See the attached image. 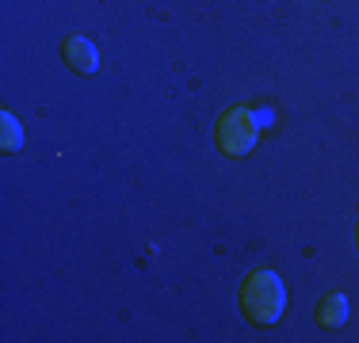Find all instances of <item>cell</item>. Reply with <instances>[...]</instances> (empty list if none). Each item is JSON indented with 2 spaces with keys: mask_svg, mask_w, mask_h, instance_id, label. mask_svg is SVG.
I'll list each match as a JSON object with an SVG mask.
<instances>
[{
  "mask_svg": "<svg viewBox=\"0 0 359 343\" xmlns=\"http://www.w3.org/2000/svg\"><path fill=\"white\" fill-rule=\"evenodd\" d=\"M237 302H241V313L249 316L252 324L268 328V324H276L279 316H283L287 290H283V282H279L276 271H252L249 279L241 282V294H237Z\"/></svg>",
  "mask_w": 359,
  "mask_h": 343,
  "instance_id": "cell-1",
  "label": "cell"
},
{
  "mask_svg": "<svg viewBox=\"0 0 359 343\" xmlns=\"http://www.w3.org/2000/svg\"><path fill=\"white\" fill-rule=\"evenodd\" d=\"M256 134H260V122H256L252 111L249 107H229L218 122V149L226 153V157H245V153H252Z\"/></svg>",
  "mask_w": 359,
  "mask_h": 343,
  "instance_id": "cell-2",
  "label": "cell"
},
{
  "mask_svg": "<svg viewBox=\"0 0 359 343\" xmlns=\"http://www.w3.org/2000/svg\"><path fill=\"white\" fill-rule=\"evenodd\" d=\"M65 62H69L76 73H96L100 69V57H96V46H92L84 34H73L69 42H65Z\"/></svg>",
  "mask_w": 359,
  "mask_h": 343,
  "instance_id": "cell-3",
  "label": "cell"
},
{
  "mask_svg": "<svg viewBox=\"0 0 359 343\" xmlns=\"http://www.w3.org/2000/svg\"><path fill=\"white\" fill-rule=\"evenodd\" d=\"M344 321H348V298L344 294L321 298V309H318V324H321V328H340Z\"/></svg>",
  "mask_w": 359,
  "mask_h": 343,
  "instance_id": "cell-4",
  "label": "cell"
},
{
  "mask_svg": "<svg viewBox=\"0 0 359 343\" xmlns=\"http://www.w3.org/2000/svg\"><path fill=\"white\" fill-rule=\"evenodd\" d=\"M0 149L4 153H15L23 145V126H20V118L12 115V111H4V115H0Z\"/></svg>",
  "mask_w": 359,
  "mask_h": 343,
  "instance_id": "cell-5",
  "label": "cell"
},
{
  "mask_svg": "<svg viewBox=\"0 0 359 343\" xmlns=\"http://www.w3.org/2000/svg\"><path fill=\"white\" fill-rule=\"evenodd\" d=\"M252 115H256V122H260V130H264V126H271V118H276V115H271V111H252Z\"/></svg>",
  "mask_w": 359,
  "mask_h": 343,
  "instance_id": "cell-6",
  "label": "cell"
},
{
  "mask_svg": "<svg viewBox=\"0 0 359 343\" xmlns=\"http://www.w3.org/2000/svg\"><path fill=\"white\" fill-rule=\"evenodd\" d=\"M355 240H359V229H355Z\"/></svg>",
  "mask_w": 359,
  "mask_h": 343,
  "instance_id": "cell-7",
  "label": "cell"
}]
</instances>
